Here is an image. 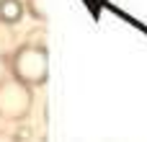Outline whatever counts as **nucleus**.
Returning a JSON list of instances; mask_svg holds the SVG:
<instances>
[{
	"label": "nucleus",
	"mask_w": 147,
	"mask_h": 142,
	"mask_svg": "<svg viewBox=\"0 0 147 142\" xmlns=\"http://www.w3.org/2000/svg\"><path fill=\"white\" fill-rule=\"evenodd\" d=\"M10 62V75H16L18 80L39 88L49 80V52L47 44H36V41H23L13 54H8Z\"/></svg>",
	"instance_id": "obj_1"
},
{
	"label": "nucleus",
	"mask_w": 147,
	"mask_h": 142,
	"mask_svg": "<svg viewBox=\"0 0 147 142\" xmlns=\"http://www.w3.org/2000/svg\"><path fill=\"white\" fill-rule=\"evenodd\" d=\"M34 109V85L8 75L0 80V119L10 124H21L28 119Z\"/></svg>",
	"instance_id": "obj_2"
},
{
	"label": "nucleus",
	"mask_w": 147,
	"mask_h": 142,
	"mask_svg": "<svg viewBox=\"0 0 147 142\" xmlns=\"http://www.w3.org/2000/svg\"><path fill=\"white\" fill-rule=\"evenodd\" d=\"M26 16V3L23 0H0V23L16 26Z\"/></svg>",
	"instance_id": "obj_3"
},
{
	"label": "nucleus",
	"mask_w": 147,
	"mask_h": 142,
	"mask_svg": "<svg viewBox=\"0 0 147 142\" xmlns=\"http://www.w3.org/2000/svg\"><path fill=\"white\" fill-rule=\"evenodd\" d=\"M26 13L34 18V21H47V5L44 0H26Z\"/></svg>",
	"instance_id": "obj_4"
},
{
	"label": "nucleus",
	"mask_w": 147,
	"mask_h": 142,
	"mask_svg": "<svg viewBox=\"0 0 147 142\" xmlns=\"http://www.w3.org/2000/svg\"><path fill=\"white\" fill-rule=\"evenodd\" d=\"M8 75H10V62H8V54L0 52V80L8 78Z\"/></svg>",
	"instance_id": "obj_5"
},
{
	"label": "nucleus",
	"mask_w": 147,
	"mask_h": 142,
	"mask_svg": "<svg viewBox=\"0 0 147 142\" xmlns=\"http://www.w3.org/2000/svg\"><path fill=\"white\" fill-rule=\"evenodd\" d=\"M0 140H18V135L13 129H0Z\"/></svg>",
	"instance_id": "obj_6"
}]
</instances>
